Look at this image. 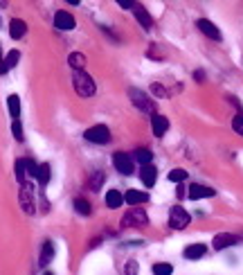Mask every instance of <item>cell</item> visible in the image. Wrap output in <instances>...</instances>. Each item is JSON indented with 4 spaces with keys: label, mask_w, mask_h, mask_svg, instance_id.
Instances as JSON below:
<instances>
[{
    "label": "cell",
    "mask_w": 243,
    "mask_h": 275,
    "mask_svg": "<svg viewBox=\"0 0 243 275\" xmlns=\"http://www.w3.org/2000/svg\"><path fill=\"white\" fill-rule=\"evenodd\" d=\"M72 86H74V90H77L79 97H93L95 95V81L93 77H90L88 73H74L72 75Z\"/></svg>",
    "instance_id": "1"
},
{
    "label": "cell",
    "mask_w": 243,
    "mask_h": 275,
    "mask_svg": "<svg viewBox=\"0 0 243 275\" xmlns=\"http://www.w3.org/2000/svg\"><path fill=\"white\" fill-rule=\"evenodd\" d=\"M128 97H131V101H133V106L135 108H140L142 113H151V115H155V101L151 100L144 90L128 88Z\"/></svg>",
    "instance_id": "2"
},
{
    "label": "cell",
    "mask_w": 243,
    "mask_h": 275,
    "mask_svg": "<svg viewBox=\"0 0 243 275\" xmlns=\"http://www.w3.org/2000/svg\"><path fill=\"white\" fill-rule=\"evenodd\" d=\"M149 225V217L142 208H128V212L122 217V228H144Z\"/></svg>",
    "instance_id": "3"
},
{
    "label": "cell",
    "mask_w": 243,
    "mask_h": 275,
    "mask_svg": "<svg viewBox=\"0 0 243 275\" xmlns=\"http://www.w3.org/2000/svg\"><path fill=\"white\" fill-rule=\"evenodd\" d=\"M18 201H21V208L25 210L27 214H34L36 212V201H34V187L32 183H23L21 185V192H18Z\"/></svg>",
    "instance_id": "4"
},
{
    "label": "cell",
    "mask_w": 243,
    "mask_h": 275,
    "mask_svg": "<svg viewBox=\"0 0 243 275\" xmlns=\"http://www.w3.org/2000/svg\"><path fill=\"white\" fill-rule=\"evenodd\" d=\"M83 135H86V140L93 142V145H108V142H111V131H108V126H104V124H95V126H90Z\"/></svg>",
    "instance_id": "5"
},
{
    "label": "cell",
    "mask_w": 243,
    "mask_h": 275,
    "mask_svg": "<svg viewBox=\"0 0 243 275\" xmlns=\"http://www.w3.org/2000/svg\"><path fill=\"white\" fill-rule=\"evenodd\" d=\"M189 221H192V217H189V212L185 208L173 205V208L169 210V225H171L173 230H182V228H187Z\"/></svg>",
    "instance_id": "6"
},
{
    "label": "cell",
    "mask_w": 243,
    "mask_h": 275,
    "mask_svg": "<svg viewBox=\"0 0 243 275\" xmlns=\"http://www.w3.org/2000/svg\"><path fill=\"white\" fill-rule=\"evenodd\" d=\"M113 165H115V169L120 172V174L124 176H131L133 172H135V165H133V158L128 156V153H113Z\"/></svg>",
    "instance_id": "7"
},
{
    "label": "cell",
    "mask_w": 243,
    "mask_h": 275,
    "mask_svg": "<svg viewBox=\"0 0 243 275\" xmlns=\"http://www.w3.org/2000/svg\"><path fill=\"white\" fill-rule=\"evenodd\" d=\"M74 25H77V21H74V16H72L70 11L61 9L54 14V27L63 29V32H70V29H74Z\"/></svg>",
    "instance_id": "8"
},
{
    "label": "cell",
    "mask_w": 243,
    "mask_h": 275,
    "mask_svg": "<svg viewBox=\"0 0 243 275\" xmlns=\"http://www.w3.org/2000/svg\"><path fill=\"white\" fill-rule=\"evenodd\" d=\"M196 27L200 29V32L207 36V39L212 41H221V32H219V27H216L212 21H207V18H200L198 23H196Z\"/></svg>",
    "instance_id": "9"
},
{
    "label": "cell",
    "mask_w": 243,
    "mask_h": 275,
    "mask_svg": "<svg viewBox=\"0 0 243 275\" xmlns=\"http://www.w3.org/2000/svg\"><path fill=\"white\" fill-rule=\"evenodd\" d=\"M216 192L212 190V187H207V185H198V183H194L192 187H189V192H187V197L192 199V201H198V199H210V197H214Z\"/></svg>",
    "instance_id": "10"
},
{
    "label": "cell",
    "mask_w": 243,
    "mask_h": 275,
    "mask_svg": "<svg viewBox=\"0 0 243 275\" xmlns=\"http://www.w3.org/2000/svg\"><path fill=\"white\" fill-rule=\"evenodd\" d=\"M234 244H239V237L230 235V232H221V235L214 237L212 246H214L216 250H223V248H230V246H234Z\"/></svg>",
    "instance_id": "11"
},
{
    "label": "cell",
    "mask_w": 243,
    "mask_h": 275,
    "mask_svg": "<svg viewBox=\"0 0 243 275\" xmlns=\"http://www.w3.org/2000/svg\"><path fill=\"white\" fill-rule=\"evenodd\" d=\"M151 129H153V133L158 135V138H162V135L167 133V129H169V120H167L165 115H158V113H155L153 118H151Z\"/></svg>",
    "instance_id": "12"
},
{
    "label": "cell",
    "mask_w": 243,
    "mask_h": 275,
    "mask_svg": "<svg viewBox=\"0 0 243 275\" xmlns=\"http://www.w3.org/2000/svg\"><path fill=\"white\" fill-rule=\"evenodd\" d=\"M25 34H27V25H25V21H21V18L9 21V36L11 39H23Z\"/></svg>",
    "instance_id": "13"
},
{
    "label": "cell",
    "mask_w": 243,
    "mask_h": 275,
    "mask_svg": "<svg viewBox=\"0 0 243 275\" xmlns=\"http://www.w3.org/2000/svg\"><path fill=\"white\" fill-rule=\"evenodd\" d=\"M140 178H142V183L146 187H151L155 183V178H158V169H155L153 165H144V167L140 169Z\"/></svg>",
    "instance_id": "14"
},
{
    "label": "cell",
    "mask_w": 243,
    "mask_h": 275,
    "mask_svg": "<svg viewBox=\"0 0 243 275\" xmlns=\"http://www.w3.org/2000/svg\"><path fill=\"white\" fill-rule=\"evenodd\" d=\"M133 11H135V18H138V23L142 25L144 29H151V27H153V18L149 16V11L144 9L142 5H135V9H133Z\"/></svg>",
    "instance_id": "15"
},
{
    "label": "cell",
    "mask_w": 243,
    "mask_h": 275,
    "mask_svg": "<svg viewBox=\"0 0 243 275\" xmlns=\"http://www.w3.org/2000/svg\"><path fill=\"white\" fill-rule=\"evenodd\" d=\"M146 194L144 192H138V190H128L126 194H124V203H128V205H133V208H138L140 203H144L146 201Z\"/></svg>",
    "instance_id": "16"
},
{
    "label": "cell",
    "mask_w": 243,
    "mask_h": 275,
    "mask_svg": "<svg viewBox=\"0 0 243 275\" xmlns=\"http://www.w3.org/2000/svg\"><path fill=\"white\" fill-rule=\"evenodd\" d=\"M68 63H70V68L74 70V73H81L88 61H86V54H81V52H72V54L68 56Z\"/></svg>",
    "instance_id": "17"
},
{
    "label": "cell",
    "mask_w": 243,
    "mask_h": 275,
    "mask_svg": "<svg viewBox=\"0 0 243 275\" xmlns=\"http://www.w3.org/2000/svg\"><path fill=\"white\" fill-rule=\"evenodd\" d=\"M122 203H124V197H122L120 190L106 192V205H108V208H122Z\"/></svg>",
    "instance_id": "18"
},
{
    "label": "cell",
    "mask_w": 243,
    "mask_h": 275,
    "mask_svg": "<svg viewBox=\"0 0 243 275\" xmlns=\"http://www.w3.org/2000/svg\"><path fill=\"white\" fill-rule=\"evenodd\" d=\"M207 253V248L203 246V244H192V246H187L185 248V257L187 259H198V257H203V255Z\"/></svg>",
    "instance_id": "19"
},
{
    "label": "cell",
    "mask_w": 243,
    "mask_h": 275,
    "mask_svg": "<svg viewBox=\"0 0 243 275\" xmlns=\"http://www.w3.org/2000/svg\"><path fill=\"white\" fill-rule=\"evenodd\" d=\"M36 178H39V185H41V187H45L48 183H50V178H52V167H50V163L39 165V174H36Z\"/></svg>",
    "instance_id": "20"
},
{
    "label": "cell",
    "mask_w": 243,
    "mask_h": 275,
    "mask_svg": "<svg viewBox=\"0 0 243 275\" xmlns=\"http://www.w3.org/2000/svg\"><path fill=\"white\" fill-rule=\"evenodd\" d=\"M54 257V244L48 239V242H43V250H41V266H48V262Z\"/></svg>",
    "instance_id": "21"
},
{
    "label": "cell",
    "mask_w": 243,
    "mask_h": 275,
    "mask_svg": "<svg viewBox=\"0 0 243 275\" xmlns=\"http://www.w3.org/2000/svg\"><path fill=\"white\" fill-rule=\"evenodd\" d=\"M7 108H9L11 118L18 120V115H21V97H18V95H9V97H7Z\"/></svg>",
    "instance_id": "22"
},
{
    "label": "cell",
    "mask_w": 243,
    "mask_h": 275,
    "mask_svg": "<svg viewBox=\"0 0 243 275\" xmlns=\"http://www.w3.org/2000/svg\"><path fill=\"white\" fill-rule=\"evenodd\" d=\"M133 160H135V163H140L144 167V165H151V160H153V153H151V149H138V151L133 153Z\"/></svg>",
    "instance_id": "23"
},
{
    "label": "cell",
    "mask_w": 243,
    "mask_h": 275,
    "mask_svg": "<svg viewBox=\"0 0 243 275\" xmlns=\"http://www.w3.org/2000/svg\"><path fill=\"white\" fill-rule=\"evenodd\" d=\"M104 180H106V174H104V172H95V174L90 176V180H88V185H90V190H95V192H99V187L104 185Z\"/></svg>",
    "instance_id": "24"
},
{
    "label": "cell",
    "mask_w": 243,
    "mask_h": 275,
    "mask_svg": "<svg viewBox=\"0 0 243 275\" xmlns=\"http://www.w3.org/2000/svg\"><path fill=\"white\" fill-rule=\"evenodd\" d=\"M25 176H27V165H25V158H18L16 160V178L18 183H25Z\"/></svg>",
    "instance_id": "25"
},
{
    "label": "cell",
    "mask_w": 243,
    "mask_h": 275,
    "mask_svg": "<svg viewBox=\"0 0 243 275\" xmlns=\"http://www.w3.org/2000/svg\"><path fill=\"white\" fill-rule=\"evenodd\" d=\"M74 210H77L79 214H83V217H88V214L93 212V208H90V203L86 201V199H74Z\"/></svg>",
    "instance_id": "26"
},
{
    "label": "cell",
    "mask_w": 243,
    "mask_h": 275,
    "mask_svg": "<svg viewBox=\"0 0 243 275\" xmlns=\"http://www.w3.org/2000/svg\"><path fill=\"white\" fill-rule=\"evenodd\" d=\"M153 275H171L173 273V266L167 264V262H158V264H153Z\"/></svg>",
    "instance_id": "27"
},
{
    "label": "cell",
    "mask_w": 243,
    "mask_h": 275,
    "mask_svg": "<svg viewBox=\"0 0 243 275\" xmlns=\"http://www.w3.org/2000/svg\"><path fill=\"white\" fill-rule=\"evenodd\" d=\"M18 59H21V52H18V50L7 52V56H5V68H7V70H11V68H16Z\"/></svg>",
    "instance_id": "28"
},
{
    "label": "cell",
    "mask_w": 243,
    "mask_h": 275,
    "mask_svg": "<svg viewBox=\"0 0 243 275\" xmlns=\"http://www.w3.org/2000/svg\"><path fill=\"white\" fill-rule=\"evenodd\" d=\"M187 178V172H185V169H171V172H169V180H171V183H182V180Z\"/></svg>",
    "instance_id": "29"
},
{
    "label": "cell",
    "mask_w": 243,
    "mask_h": 275,
    "mask_svg": "<svg viewBox=\"0 0 243 275\" xmlns=\"http://www.w3.org/2000/svg\"><path fill=\"white\" fill-rule=\"evenodd\" d=\"M11 133H14V138H16L18 142L25 140V135H23V126H21V120H14V122H11Z\"/></svg>",
    "instance_id": "30"
},
{
    "label": "cell",
    "mask_w": 243,
    "mask_h": 275,
    "mask_svg": "<svg viewBox=\"0 0 243 275\" xmlns=\"http://www.w3.org/2000/svg\"><path fill=\"white\" fill-rule=\"evenodd\" d=\"M232 129L237 131L239 135H243V113H237L232 120Z\"/></svg>",
    "instance_id": "31"
},
{
    "label": "cell",
    "mask_w": 243,
    "mask_h": 275,
    "mask_svg": "<svg viewBox=\"0 0 243 275\" xmlns=\"http://www.w3.org/2000/svg\"><path fill=\"white\" fill-rule=\"evenodd\" d=\"M25 165H27V176H32V178H36V174H39V165L34 163L32 158H25Z\"/></svg>",
    "instance_id": "32"
},
{
    "label": "cell",
    "mask_w": 243,
    "mask_h": 275,
    "mask_svg": "<svg viewBox=\"0 0 243 275\" xmlns=\"http://www.w3.org/2000/svg\"><path fill=\"white\" fill-rule=\"evenodd\" d=\"M124 273H126V275H135V273H138V262H135V259H128V264H126V269H124Z\"/></svg>",
    "instance_id": "33"
},
{
    "label": "cell",
    "mask_w": 243,
    "mask_h": 275,
    "mask_svg": "<svg viewBox=\"0 0 243 275\" xmlns=\"http://www.w3.org/2000/svg\"><path fill=\"white\" fill-rule=\"evenodd\" d=\"M151 93H153L155 97H167V90L162 88L160 84H153V86H151Z\"/></svg>",
    "instance_id": "34"
},
{
    "label": "cell",
    "mask_w": 243,
    "mask_h": 275,
    "mask_svg": "<svg viewBox=\"0 0 243 275\" xmlns=\"http://www.w3.org/2000/svg\"><path fill=\"white\" fill-rule=\"evenodd\" d=\"M117 5L124 7V9H135V2L133 0H117Z\"/></svg>",
    "instance_id": "35"
},
{
    "label": "cell",
    "mask_w": 243,
    "mask_h": 275,
    "mask_svg": "<svg viewBox=\"0 0 243 275\" xmlns=\"http://www.w3.org/2000/svg\"><path fill=\"white\" fill-rule=\"evenodd\" d=\"M194 79H196V81H203L205 73H203V70H196V73H194Z\"/></svg>",
    "instance_id": "36"
},
{
    "label": "cell",
    "mask_w": 243,
    "mask_h": 275,
    "mask_svg": "<svg viewBox=\"0 0 243 275\" xmlns=\"http://www.w3.org/2000/svg\"><path fill=\"white\" fill-rule=\"evenodd\" d=\"M7 68H5V59H2V52H0V75H5Z\"/></svg>",
    "instance_id": "37"
},
{
    "label": "cell",
    "mask_w": 243,
    "mask_h": 275,
    "mask_svg": "<svg viewBox=\"0 0 243 275\" xmlns=\"http://www.w3.org/2000/svg\"><path fill=\"white\" fill-rule=\"evenodd\" d=\"M45 275H52V273H45Z\"/></svg>",
    "instance_id": "38"
}]
</instances>
